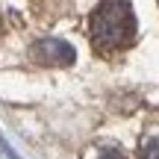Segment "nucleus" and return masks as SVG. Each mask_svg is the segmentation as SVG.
Masks as SVG:
<instances>
[{
    "label": "nucleus",
    "mask_w": 159,
    "mask_h": 159,
    "mask_svg": "<svg viewBox=\"0 0 159 159\" xmlns=\"http://www.w3.org/2000/svg\"><path fill=\"white\" fill-rule=\"evenodd\" d=\"M89 33L100 47H127L136 39V12L130 0H103L89 18Z\"/></svg>",
    "instance_id": "obj_1"
},
{
    "label": "nucleus",
    "mask_w": 159,
    "mask_h": 159,
    "mask_svg": "<svg viewBox=\"0 0 159 159\" xmlns=\"http://www.w3.org/2000/svg\"><path fill=\"white\" fill-rule=\"evenodd\" d=\"M35 56L44 65H71L74 62V47H68L59 39H41L35 44Z\"/></svg>",
    "instance_id": "obj_2"
},
{
    "label": "nucleus",
    "mask_w": 159,
    "mask_h": 159,
    "mask_svg": "<svg viewBox=\"0 0 159 159\" xmlns=\"http://www.w3.org/2000/svg\"><path fill=\"white\" fill-rule=\"evenodd\" d=\"M97 159H127V156L121 153V150H100V153H97Z\"/></svg>",
    "instance_id": "obj_3"
},
{
    "label": "nucleus",
    "mask_w": 159,
    "mask_h": 159,
    "mask_svg": "<svg viewBox=\"0 0 159 159\" xmlns=\"http://www.w3.org/2000/svg\"><path fill=\"white\" fill-rule=\"evenodd\" d=\"M148 159H156V139H148Z\"/></svg>",
    "instance_id": "obj_4"
}]
</instances>
